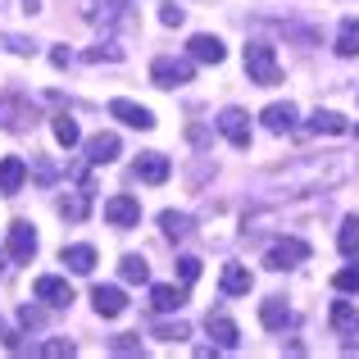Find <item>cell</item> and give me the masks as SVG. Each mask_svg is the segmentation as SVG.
<instances>
[{
  "instance_id": "1",
  "label": "cell",
  "mask_w": 359,
  "mask_h": 359,
  "mask_svg": "<svg viewBox=\"0 0 359 359\" xmlns=\"http://www.w3.org/2000/svg\"><path fill=\"white\" fill-rule=\"evenodd\" d=\"M351 173H355V164L346 155H296L287 164L264 168L259 182L273 187V191H287V196H323L332 187H341Z\"/></svg>"
},
{
  "instance_id": "2",
  "label": "cell",
  "mask_w": 359,
  "mask_h": 359,
  "mask_svg": "<svg viewBox=\"0 0 359 359\" xmlns=\"http://www.w3.org/2000/svg\"><path fill=\"white\" fill-rule=\"evenodd\" d=\"M245 73H250L255 87H278V82H282L278 50H273L269 41H250V46H245Z\"/></svg>"
},
{
  "instance_id": "3",
  "label": "cell",
  "mask_w": 359,
  "mask_h": 359,
  "mask_svg": "<svg viewBox=\"0 0 359 359\" xmlns=\"http://www.w3.org/2000/svg\"><path fill=\"white\" fill-rule=\"evenodd\" d=\"M191 73H196V60H191V55H187V60H177V55H155V60H150V82H155V87H164V91L191 82Z\"/></svg>"
},
{
  "instance_id": "4",
  "label": "cell",
  "mask_w": 359,
  "mask_h": 359,
  "mask_svg": "<svg viewBox=\"0 0 359 359\" xmlns=\"http://www.w3.org/2000/svg\"><path fill=\"white\" fill-rule=\"evenodd\" d=\"M32 291H36V300H41L46 309H69L73 300V287H69V278H60V273H41V278L32 282Z\"/></svg>"
},
{
  "instance_id": "5",
  "label": "cell",
  "mask_w": 359,
  "mask_h": 359,
  "mask_svg": "<svg viewBox=\"0 0 359 359\" xmlns=\"http://www.w3.org/2000/svg\"><path fill=\"white\" fill-rule=\"evenodd\" d=\"M300 259H309V245L300 241V237H287V241H273V245H269V255H264V264H269L273 273H287V269H296Z\"/></svg>"
},
{
  "instance_id": "6",
  "label": "cell",
  "mask_w": 359,
  "mask_h": 359,
  "mask_svg": "<svg viewBox=\"0 0 359 359\" xmlns=\"http://www.w3.org/2000/svg\"><path fill=\"white\" fill-rule=\"evenodd\" d=\"M105 223H109V228H137V223H141V201L128 196V191L109 196V201H105Z\"/></svg>"
},
{
  "instance_id": "7",
  "label": "cell",
  "mask_w": 359,
  "mask_h": 359,
  "mask_svg": "<svg viewBox=\"0 0 359 359\" xmlns=\"http://www.w3.org/2000/svg\"><path fill=\"white\" fill-rule=\"evenodd\" d=\"M32 123H36V114H32V105H27L23 96H0V128L27 132Z\"/></svg>"
},
{
  "instance_id": "8",
  "label": "cell",
  "mask_w": 359,
  "mask_h": 359,
  "mask_svg": "<svg viewBox=\"0 0 359 359\" xmlns=\"http://www.w3.org/2000/svg\"><path fill=\"white\" fill-rule=\"evenodd\" d=\"M214 128H219L237 150L250 146V114H245V109H223V114L214 118Z\"/></svg>"
},
{
  "instance_id": "9",
  "label": "cell",
  "mask_w": 359,
  "mask_h": 359,
  "mask_svg": "<svg viewBox=\"0 0 359 359\" xmlns=\"http://www.w3.org/2000/svg\"><path fill=\"white\" fill-rule=\"evenodd\" d=\"M91 23H100L105 32H114V27H128L132 14H128V0H96V5L87 9Z\"/></svg>"
},
{
  "instance_id": "10",
  "label": "cell",
  "mask_w": 359,
  "mask_h": 359,
  "mask_svg": "<svg viewBox=\"0 0 359 359\" xmlns=\"http://www.w3.org/2000/svg\"><path fill=\"white\" fill-rule=\"evenodd\" d=\"M5 255L9 259H18V264H27L36 255V232H32V223H9V241H5Z\"/></svg>"
},
{
  "instance_id": "11",
  "label": "cell",
  "mask_w": 359,
  "mask_h": 359,
  "mask_svg": "<svg viewBox=\"0 0 359 359\" xmlns=\"http://www.w3.org/2000/svg\"><path fill=\"white\" fill-rule=\"evenodd\" d=\"M109 114H114L118 123H128V128H141V132H150L155 128V114H150L146 105H137V100H109Z\"/></svg>"
},
{
  "instance_id": "12",
  "label": "cell",
  "mask_w": 359,
  "mask_h": 359,
  "mask_svg": "<svg viewBox=\"0 0 359 359\" xmlns=\"http://www.w3.org/2000/svg\"><path fill=\"white\" fill-rule=\"evenodd\" d=\"M187 55H191L196 64H223V60H228V46H223L219 36L201 32V36H191V41H187Z\"/></svg>"
},
{
  "instance_id": "13",
  "label": "cell",
  "mask_w": 359,
  "mask_h": 359,
  "mask_svg": "<svg viewBox=\"0 0 359 359\" xmlns=\"http://www.w3.org/2000/svg\"><path fill=\"white\" fill-rule=\"evenodd\" d=\"M150 305H155L159 314H177V309L187 305V287L182 282H177V287L173 282H155V287H150Z\"/></svg>"
},
{
  "instance_id": "14",
  "label": "cell",
  "mask_w": 359,
  "mask_h": 359,
  "mask_svg": "<svg viewBox=\"0 0 359 359\" xmlns=\"http://www.w3.org/2000/svg\"><path fill=\"white\" fill-rule=\"evenodd\" d=\"M27 177H32V168H27L18 155L0 159V196H18V191H23V182H27Z\"/></svg>"
},
{
  "instance_id": "15",
  "label": "cell",
  "mask_w": 359,
  "mask_h": 359,
  "mask_svg": "<svg viewBox=\"0 0 359 359\" xmlns=\"http://www.w3.org/2000/svg\"><path fill=\"white\" fill-rule=\"evenodd\" d=\"M168 173H173V164H168V155H159V150H146V155L137 159V177L150 182V187L168 182Z\"/></svg>"
},
{
  "instance_id": "16",
  "label": "cell",
  "mask_w": 359,
  "mask_h": 359,
  "mask_svg": "<svg viewBox=\"0 0 359 359\" xmlns=\"http://www.w3.org/2000/svg\"><path fill=\"white\" fill-rule=\"evenodd\" d=\"M205 327H210V337H214L219 351H237V346H241V327L232 323L228 314H210V318H205Z\"/></svg>"
},
{
  "instance_id": "17",
  "label": "cell",
  "mask_w": 359,
  "mask_h": 359,
  "mask_svg": "<svg viewBox=\"0 0 359 359\" xmlns=\"http://www.w3.org/2000/svg\"><path fill=\"white\" fill-rule=\"evenodd\" d=\"M91 305H96L100 318H118L123 309H128V296H123V287H105V282H100V287L91 291Z\"/></svg>"
},
{
  "instance_id": "18",
  "label": "cell",
  "mask_w": 359,
  "mask_h": 359,
  "mask_svg": "<svg viewBox=\"0 0 359 359\" xmlns=\"http://www.w3.org/2000/svg\"><path fill=\"white\" fill-rule=\"evenodd\" d=\"M118 150H123V146H118L114 132H96V137L87 141V159H91V164H114Z\"/></svg>"
},
{
  "instance_id": "19",
  "label": "cell",
  "mask_w": 359,
  "mask_h": 359,
  "mask_svg": "<svg viewBox=\"0 0 359 359\" xmlns=\"http://www.w3.org/2000/svg\"><path fill=\"white\" fill-rule=\"evenodd\" d=\"M259 323L269 327V332H282V327L291 323V309H287V300H282V296H269V300H259Z\"/></svg>"
},
{
  "instance_id": "20",
  "label": "cell",
  "mask_w": 359,
  "mask_h": 359,
  "mask_svg": "<svg viewBox=\"0 0 359 359\" xmlns=\"http://www.w3.org/2000/svg\"><path fill=\"white\" fill-rule=\"evenodd\" d=\"M259 118H264V128H269V132H278V137H282V132L296 128V105H291V100H278V105H269Z\"/></svg>"
},
{
  "instance_id": "21",
  "label": "cell",
  "mask_w": 359,
  "mask_h": 359,
  "mask_svg": "<svg viewBox=\"0 0 359 359\" xmlns=\"http://www.w3.org/2000/svg\"><path fill=\"white\" fill-rule=\"evenodd\" d=\"M60 264H69V273H91L96 269V245H64L60 250Z\"/></svg>"
},
{
  "instance_id": "22",
  "label": "cell",
  "mask_w": 359,
  "mask_h": 359,
  "mask_svg": "<svg viewBox=\"0 0 359 359\" xmlns=\"http://www.w3.org/2000/svg\"><path fill=\"white\" fill-rule=\"evenodd\" d=\"M250 287H255V273L245 264H228L223 269V291L228 296H250Z\"/></svg>"
},
{
  "instance_id": "23",
  "label": "cell",
  "mask_w": 359,
  "mask_h": 359,
  "mask_svg": "<svg viewBox=\"0 0 359 359\" xmlns=\"http://www.w3.org/2000/svg\"><path fill=\"white\" fill-rule=\"evenodd\" d=\"M346 128H351V123L337 114V109H318V114L309 118V132H318V137H341Z\"/></svg>"
},
{
  "instance_id": "24",
  "label": "cell",
  "mask_w": 359,
  "mask_h": 359,
  "mask_svg": "<svg viewBox=\"0 0 359 359\" xmlns=\"http://www.w3.org/2000/svg\"><path fill=\"white\" fill-rule=\"evenodd\" d=\"M337 55L341 60L359 55V18H341V27H337Z\"/></svg>"
},
{
  "instance_id": "25",
  "label": "cell",
  "mask_w": 359,
  "mask_h": 359,
  "mask_svg": "<svg viewBox=\"0 0 359 359\" xmlns=\"http://www.w3.org/2000/svg\"><path fill=\"white\" fill-rule=\"evenodd\" d=\"M118 278L132 282V287H141V282H150V264L141 259V255H123L118 259Z\"/></svg>"
},
{
  "instance_id": "26",
  "label": "cell",
  "mask_w": 359,
  "mask_h": 359,
  "mask_svg": "<svg viewBox=\"0 0 359 359\" xmlns=\"http://www.w3.org/2000/svg\"><path fill=\"white\" fill-rule=\"evenodd\" d=\"M159 228H164V237H168V241H182L187 232H191V214L164 210V214H159Z\"/></svg>"
},
{
  "instance_id": "27",
  "label": "cell",
  "mask_w": 359,
  "mask_h": 359,
  "mask_svg": "<svg viewBox=\"0 0 359 359\" xmlns=\"http://www.w3.org/2000/svg\"><path fill=\"white\" fill-rule=\"evenodd\" d=\"M337 250H341L346 259L359 255V214H351V219L341 223V232H337Z\"/></svg>"
},
{
  "instance_id": "28",
  "label": "cell",
  "mask_w": 359,
  "mask_h": 359,
  "mask_svg": "<svg viewBox=\"0 0 359 359\" xmlns=\"http://www.w3.org/2000/svg\"><path fill=\"white\" fill-rule=\"evenodd\" d=\"M332 327H337V332H359V309L351 305V300H337V305H332Z\"/></svg>"
},
{
  "instance_id": "29",
  "label": "cell",
  "mask_w": 359,
  "mask_h": 359,
  "mask_svg": "<svg viewBox=\"0 0 359 359\" xmlns=\"http://www.w3.org/2000/svg\"><path fill=\"white\" fill-rule=\"evenodd\" d=\"M50 128H55V141H60L64 150H73V146H78V141H82L78 123H73L69 114H55V118H50Z\"/></svg>"
},
{
  "instance_id": "30",
  "label": "cell",
  "mask_w": 359,
  "mask_h": 359,
  "mask_svg": "<svg viewBox=\"0 0 359 359\" xmlns=\"http://www.w3.org/2000/svg\"><path fill=\"white\" fill-rule=\"evenodd\" d=\"M332 287L341 291V296H359V264H346V269L332 278Z\"/></svg>"
},
{
  "instance_id": "31",
  "label": "cell",
  "mask_w": 359,
  "mask_h": 359,
  "mask_svg": "<svg viewBox=\"0 0 359 359\" xmlns=\"http://www.w3.org/2000/svg\"><path fill=\"white\" fill-rule=\"evenodd\" d=\"M87 201H91V191L64 196V201H60V214H64V219H87Z\"/></svg>"
},
{
  "instance_id": "32",
  "label": "cell",
  "mask_w": 359,
  "mask_h": 359,
  "mask_svg": "<svg viewBox=\"0 0 359 359\" xmlns=\"http://www.w3.org/2000/svg\"><path fill=\"white\" fill-rule=\"evenodd\" d=\"M196 278H201V259H196V255H182V259H177V282L191 287Z\"/></svg>"
},
{
  "instance_id": "33",
  "label": "cell",
  "mask_w": 359,
  "mask_h": 359,
  "mask_svg": "<svg viewBox=\"0 0 359 359\" xmlns=\"http://www.w3.org/2000/svg\"><path fill=\"white\" fill-rule=\"evenodd\" d=\"M0 46L14 55H36V41H27V36H14V32H0Z\"/></svg>"
},
{
  "instance_id": "34",
  "label": "cell",
  "mask_w": 359,
  "mask_h": 359,
  "mask_svg": "<svg viewBox=\"0 0 359 359\" xmlns=\"http://www.w3.org/2000/svg\"><path fill=\"white\" fill-rule=\"evenodd\" d=\"M155 337H159V341H187V337H191V327H187V323H159Z\"/></svg>"
},
{
  "instance_id": "35",
  "label": "cell",
  "mask_w": 359,
  "mask_h": 359,
  "mask_svg": "<svg viewBox=\"0 0 359 359\" xmlns=\"http://www.w3.org/2000/svg\"><path fill=\"white\" fill-rule=\"evenodd\" d=\"M182 18H187V9H177L173 0H164V5H159V23H164V27H177Z\"/></svg>"
},
{
  "instance_id": "36",
  "label": "cell",
  "mask_w": 359,
  "mask_h": 359,
  "mask_svg": "<svg viewBox=\"0 0 359 359\" xmlns=\"http://www.w3.org/2000/svg\"><path fill=\"white\" fill-rule=\"evenodd\" d=\"M18 323H23L27 332H32V327H41V323H46V309H36V305H23V309H18Z\"/></svg>"
},
{
  "instance_id": "37",
  "label": "cell",
  "mask_w": 359,
  "mask_h": 359,
  "mask_svg": "<svg viewBox=\"0 0 359 359\" xmlns=\"http://www.w3.org/2000/svg\"><path fill=\"white\" fill-rule=\"evenodd\" d=\"M36 351H41V355H50V359H64V355H73V351H78V346H73V341H41Z\"/></svg>"
},
{
  "instance_id": "38",
  "label": "cell",
  "mask_w": 359,
  "mask_h": 359,
  "mask_svg": "<svg viewBox=\"0 0 359 359\" xmlns=\"http://www.w3.org/2000/svg\"><path fill=\"white\" fill-rule=\"evenodd\" d=\"M87 60H91V64H100V60H123V50L105 41V46H96V50H87Z\"/></svg>"
},
{
  "instance_id": "39",
  "label": "cell",
  "mask_w": 359,
  "mask_h": 359,
  "mask_svg": "<svg viewBox=\"0 0 359 359\" xmlns=\"http://www.w3.org/2000/svg\"><path fill=\"white\" fill-rule=\"evenodd\" d=\"M114 351L118 355H137L141 351V337H114Z\"/></svg>"
},
{
  "instance_id": "40",
  "label": "cell",
  "mask_w": 359,
  "mask_h": 359,
  "mask_svg": "<svg viewBox=\"0 0 359 359\" xmlns=\"http://www.w3.org/2000/svg\"><path fill=\"white\" fill-rule=\"evenodd\" d=\"M0 346H9V351H23V341H18V332L9 323H0Z\"/></svg>"
},
{
  "instance_id": "41",
  "label": "cell",
  "mask_w": 359,
  "mask_h": 359,
  "mask_svg": "<svg viewBox=\"0 0 359 359\" xmlns=\"http://www.w3.org/2000/svg\"><path fill=\"white\" fill-rule=\"evenodd\" d=\"M50 60L60 64V69H69V64H73V50H64V46H55V50H50Z\"/></svg>"
},
{
  "instance_id": "42",
  "label": "cell",
  "mask_w": 359,
  "mask_h": 359,
  "mask_svg": "<svg viewBox=\"0 0 359 359\" xmlns=\"http://www.w3.org/2000/svg\"><path fill=\"white\" fill-rule=\"evenodd\" d=\"M5 269H9V264H5V255H0V278H5Z\"/></svg>"
}]
</instances>
